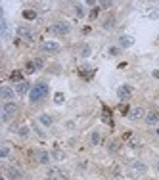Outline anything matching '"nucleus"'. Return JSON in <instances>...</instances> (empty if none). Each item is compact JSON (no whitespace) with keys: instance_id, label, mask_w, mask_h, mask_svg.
I'll use <instances>...</instances> for the list:
<instances>
[{"instance_id":"obj_17","label":"nucleus","mask_w":159,"mask_h":180,"mask_svg":"<svg viewBox=\"0 0 159 180\" xmlns=\"http://www.w3.org/2000/svg\"><path fill=\"white\" fill-rule=\"evenodd\" d=\"M79 75H81L83 79H86V81H90V79L94 77V69H81V73H79Z\"/></svg>"},{"instance_id":"obj_25","label":"nucleus","mask_w":159,"mask_h":180,"mask_svg":"<svg viewBox=\"0 0 159 180\" xmlns=\"http://www.w3.org/2000/svg\"><path fill=\"white\" fill-rule=\"evenodd\" d=\"M90 52H92V48H90L88 44H84V46H83V50H81V56H83V58H88V56H90Z\"/></svg>"},{"instance_id":"obj_41","label":"nucleus","mask_w":159,"mask_h":180,"mask_svg":"<svg viewBox=\"0 0 159 180\" xmlns=\"http://www.w3.org/2000/svg\"><path fill=\"white\" fill-rule=\"evenodd\" d=\"M155 169H157V173H159V161H157V165H155Z\"/></svg>"},{"instance_id":"obj_33","label":"nucleus","mask_w":159,"mask_h":180,"mask_svg":"<svg viewBox=\"0 0 159 180\" xmlns=\"http://www.w3.org/2000/svg\"><path fill=\"white\" fill-rule=\"evenodd\" d=\"M54 157H56V159H63L65 153H63V151H60V150H56V151H54Z\"/></svg>"},{"instance_id":"obj_40","label":"nucleus","mask_w":159,"mask_h":180,"mask_svg":"<svg viewBox=\"0 0 159 180\" xmlns=\"http://www.w3.org/2000/svg\"><path fill=\"white\" fill-rule=\"evenodd\" d=\"M153 134H155V138H157V140H159V130H155V132H153Z\"/></svg>"},{"instance_id":"obj_1","label":"nucleus","mask_w":159,"mask_h":180,"mask_svg":"<svg viewBox=\"0 0 159 180\" xmlns=\"http://www.w3.org/2000/svg\"><path fill=\"white\" fill-rule=\"evenodd\" d=\"M46 96H48V84L44 83V81L37 83L35 86L31 88V92H29V98H31V102H33V104L42 102V100L46 98Z\"/></svg>"},{"instance_id":"obj_19","label":"nucleus","mask_w":159,"mask_h":180,"mask_svg":"<svg viewBox=\"0 0 159 180\" xmlns=\"http://www.w3.org/2000/svg\"><path fill=\"white\" fill-rule=\"evenodd\" d=\"M113 25H115V17L109 16V17L104 21V29H106V31H109V29H113Z\"/></svg>"},{"instance_id":"obj_13","label":"nucleus","mask_w":159,"mask_h":180,"mask_svg":"<svg viewBox=\"0 0 159 180\" xmlns=\"http://www.w3.org/2000/svg\"><path fill=\"white\" fill-rule=\"evenodd\" d=\"M31 88H33V86H31L27 81H23V83H19V84L16 86V92H17V94H29Z\"/></svg>"},{"instance_id":"obj_28","label":"nucleus","mask_w":159,"mask_h":180,"mask_svg":"<svg viewBox=\"0 0 159 180\" xmlns=\"http://www.w3.org/2000/svg\"><path fill=\"white\" fill-rule=\"evenodd\" d=\"M25 69H27V73H35V71H37V65L33 63V61H27V65H25Z\"/></svg>"},{"instance_id":"obj_5","label":"nucleus","mask_w":159,"mask_h":180,"mask_svg":"<svg viewBox=\"0 0 159 180\" xmlns=\"http://www.w3.org/2000/svg\"><path fill=\"white\" fill-rule=\"evenodd\" d=\"M52 31L56 33V35H67V33L71 31V27H69V23H63V21H61V23H56L52 27Z\"/></svg>"},{"instance_id":"obj_29","label":"nucleus","mask_w":159,"mask_h":180,"mask_svg":"<svg viewBox=\"0 0 159 180\" xmlns=\"http://www.w3.org/2000/svg\"><path fill=\"white\" fill-rule=\"evenodd\" d=\"M63 100H65V96H63L61 92H56V94H54V102H56V104H61Z\"/></svg>"},{"instance_id":"obj_31","label":"nucleus","mask_w":159,"mask_h":180,"mask_svg":"<svg viewBox=\"0 0 159 180\" xmlns=\"http://www.w3.org/2000/svg\"><path fill=\"white\" fill-rule=\"evenodd\" d=\"M19 136H21V138L29 136V127H21V128H19Z\"/></svg>"},{"instance_id":"obj_30","label":"nucleus","mask_w":159,"mask_h":180,"mask_svg":"<svg viewBox=\"0 0 159 180\" xmlns=\"http://www.w3.org/2000/svg\"><path fill=\"white\" fill-rule=\"evenodd\" d=\"M90 142H92L94 146H98V144H100V134H98V132H92V136H90Z\"/></svg>"},{"instance_id":"obj_38","label":"nucleus","mask_w":159,"mask_h":180,"mask_svg":"<svg viewBox=\"0 0 159 180\" xmlns=\"http://www.w3.org/2000/svg\"><path fill=\"white\" fill-rule=\"evenodd\" d=\"M109 54H111V56H117V54H119V50H117V48H111V50H109Z\"/></svg>"},{"instance_id":"obj_16","label":"nucleus","mask_w":159,"mask_h":180,"mask_svg":"<svg viewBox=\"0 0 159 180\" xmlns=\"http://www.w3.org/2000/svg\"><path fill=\"white\" fill-rule=\"evenodd\" d=\"M65 174H61L58 169H50L48 171V180H58V178H63Z\"/></svg>"},{"instance_id":"obj_3","label":"nucleus","mask_w":159,"mask_h":180,"mask_svg":"<svg viewBox=\"0 0 159 180\" xmlns=\"http://www.w3.org/2000/svg\"><path fill=\"white\" fill-rule=\"evenodd\" d=\"M0 98H2L4 102H12V100L16 98V90H14V88H8V86H4L2 90H0Z\"/></svg>"},{"instance_id":"obj_7","label":"nucleus","mask_w":159,"mask_h":180,"mask_svg":"<svg viewBox=\"0 0 159 180\" xmlns=\"http://www.w3.org/2000/svg\"><path fill=\"white\" fill-rule=\"evenodd\" d=\"M35 157H37V161H39L40 165H48V163H50V155H48L46 150H39Z\"/></svg>"},{"instance_id":"obj_21","label":"nucleus","mask_w":159,"mask_h":180,"mask_svg":"<svg viewBox=\"0 0 159 180\" xmlns=\"http://www.w3.org/2000/svg\"><path fill=\"white\" fill-rule=\"evenodd\" d=\"M104 123H107V125H113V121H111V113H109V109L107 107H104Z\"/></svg>"},{"instance_id":"obj_23","label":"nucleus","mask_w":159,"mask_h":180,"mask_svg":"<svg viewBox=\"0 0 159 180\" xmlns=\"http://www.w3.org/2000/svg\"><path fill=\"white\" fill-rule=\"evenodd\" d=\"M129 146H130L132 150H136V148H140V146H142V142H140L138 138H134V136H132V138L129 140Z\"/></svg>"},{"instance_id":"obj_36","label":"nucleus","mask_w":159,"mask_h":180,"mask_svg":"<svg viewBox=\"0 0 159 180\" xmlns=\"http://www.w3.org/2000/svg\"><path fill=\"white\" fill-rule=\"evenodd\" d=\"M123 138H125V140H130V138H132V132H130V130H127V132L123 134Z\"/></svg>"},{"instance_id":"obj_6","label":"nucleus","mask_w":159,"mask_h":180,"mask_svg":"<svg viewBox=\"0 0 159 180\" xmlns=\"http://www.w3.org/2000/svg\"><path fill=\"white\" fill-rule=\"evenodd\" d=\"M6 176H8L10 180H21V178H23L21 171H17L16 167H8V169H6Z\"/></svg>"},{"instance_id":"obj_24","label":"nucleus","mask_w":159,"mask_h":180,"mask_svg":"<svg viewBox=\"0 0 159 180\" xmlns=\"http://www.w3.org/2000/svg\"><path fill=\"white\" fill-rule=\"evenodd\" d=\"M107 150H109V153H117V151H119L117 142H109V144H107Z\"/></svg>"},{"instance_id":"obj_12","label":"nucleus","mask_w":159,"mask_h":180,"mask_svg":"<svg viewBox=\"0 0 159 180\" xmlns=\"http://www.w3.org/2000/svg\"><path fill=\"white\" fill-rule=\"evenodd\" d=\"M146 115V111L142 109V107H134L130 113H129V119H132V121H138V119H142Z\"/></svg>"},{"instance_id":"obj_4","label":"nucleus","mask_w":159,"mask_h":180,"mask_svg":"<svg viewBox=\"0 0 159 180\" xmlns=\"http://www.w3.org/2000/svg\"><path fill=\"white\" fill-rule=\"evenodd\" d=\"M17 35H19V37H23V38H27L29 42L35 38V35H33V29H31V27H25V25L17 27Z\"/></svg>"},{"instance_id":"obj_22","label":"nucleus","mask_w":159,"mask_h":180,"mask_svg":"<svg viewBox=\"0 0 159 180\" xmlns=\"http://www.w3.org/2000/svg\"><path fill=\"white\" fill-rule=\"evenodd\" d=\"M23 17L25 19H35L37 17V12H35V10H23Z\"/></svg>"},{"instance_id":"obj_9","label":"nucleus","mask_w":159,"mask_h":180,"mask_svg":"<svg viewBox=\"0 0 159 180\" xmlns=\"http://www.w3.org/2000/svg\"><path fill=\"white\" fill-rule=\"evenodd\" d=\"M146 123H148L150 127L159 125V113H157V111H150V113L146 115Z\"/></svg>"},{"instance_id":"obj_27","label":"nucleus","mask_w":159,"mask_h":180,"mask_svg":"<svg viewBox=\"0 0 159 180\" xmlns=\"http://www.w3.org/2000/svg\"><path fill=\"white\" fill-rule=\"evenodd\" d=\"M10 155V146H2V148H0V157H8Z\"/></svg>"},{"instance_id":"obj_26","label":"nucleus","mask_w":159,"mask_h":180,"mask_svg":"<svg viewBox=\"0 0 159 180\" xmlns=\"http://www.w3.org/2000/svg\"><path fill=\"white\" fill-rule=\"evenodd\" d=\"M75 14H77V17H84V8L81 4H77L75 6Z\"/></svg>"},{"instance_id":"obj_2","label":"nucleus","mask_w":159,"mask_h":180,"mask_svg":"<svg viewBox=\"0 0 159 180\" xmlns=\"http://www.w3.org/2000/svg\"><path fill=\"white\" fill-rule=\"evenodd\" d=\"M16 111H17V106L14 102H4L2 104V121L4 123H10V121H12V117L16 115Z\"/></svg>"},{"instance_id":"obj_20","label":"nucleus","mask_w":159,"mask_h":180,"mask_svg":"<svg viewBox=\"0 0 159 180\" xmlns=\"http://www.w3.org/2000/svg\"><path fill=\"white\" fill-rule=\"evenodd\" d=\"M39 121L42 123L44 127H50V125H52V117H50V115H46V113H44V115H40V117H39Z\"/></svg>"},{"instance_id":"obj_10","label":"nucleus","mask_w":159,"mask_h":180,"mask_svg":"<svg viewBox=\"0 0 159 180\" xmlns=\"http://www.w3.org/2000/svg\"><path fill=\"white\" fill-rule=\"evenodd\" d=\"M130 94H132V88H130V86H127V84L121 86V88L117 90V96H119L121 100H129V98H130Z\"/></svg>"},{"instance_id":"obj_37","label":"nucleus","mask_w":159,"mask_h":180,"mask_svg":"<svg viewBox=\"0 0 159 180\" xmlns=\"http://www.w3.org/2000/svg\"><path fill=\"white\" fill-rule=\"evenodd\" d=\"M35 65H37V69H40V67H42L44 63H42V60H37V61H35Z\"/></svg>"},{"instance_id":"obj_15","label":"nucleus","mask_w":159,"mask_h":180,"mask_svg":"<svg viewBox=\"0 0 159 180\" xmlns=\"http://www.w3.org/2000/svg\"><path fill=\"white\" fill-rule=\"evenodd\" d=\"M119 44H121L123 48H130L132 44H134V38L132 37H121L119 38Z\"/></svg>"},{"instance_id":"obj_11","label":"nucleus","mask_w":159,"mask_h":180,"mask_svg":"<svg viewBox=\"0 0 159 180\" xmlns=\"http://www.w3.org/2000/svg\"><path fill=\"white\" fill-rule=\"evenodd\" d=\"M42 50L44 52H60V44L54 42V40H48V42L42 44Z\"/></svg>"},{"instance_id":"obj_8","label":"nucleus","mask_w":159,"mask_h":180,"mask_svg":"<svg viewBox=\"0 0 159 180\" xmlns=\"http://www.w3.org/2000/svg\"><path fill=\"white\" fill-rule=\"evenodd\" d=\"M0 35H2V38L10 37V25H8V19L4 16H2V19H0Z\"/></svg>"},{"instance_id":"obj_35","label":"nucleus","mask_w":159,"mask_h":180,"mask_svg":"<svg viewBox=\"0 0 159 180\" xmlns=\"http://www.w3.org/2000/svg\"><path fill=\"white\" fill-rule=\"evenodd\" d=\"M98 14H100V8H94L92 12H90V17H92V19H96V17H98Z\"/></svg>"},{"instance_id":"obj_34","label":"nucleus","mask_w":159,"mask_h":180,"mask_svg":"<svg viewBox=\"0 0 159 180\" xmlns=\"http://www.w3.org/2000/svg\"><path fill=\"white\" fill-rule=\"evenodd\" d=\"M33 128H35V130H37V134H39V136H40V138H44V132H42V130L39 128V125H37V123H33Z\"/></svg>"},{"instance_id":"obj_32","label":"nucleus","mask_w":159,"mask_h":180,"mask_svg":"<svg viewBox=\"0 0 159 180\" xmlns=\"http://www.w3.org/2000/svg\"><path fill=\"white\" fill-rule=\"evenodd\" d=\"M119 109H121V113H123V115L130 113V111H129V104H121V107H119Z\"/></svg>"},{"instance_id":"obj_18","label":"nucleus","mask_w":159,"mask_h":180,"mask_svg":"<svg viewBox=\"0 0 159 180\" xmlns=\"http://www.w3.org/2000/svg\"><path fill=\"white\" fill-rule=\"evenodd\" d=\"M21 79H23V75H21V71H14V73H10V81H16V83L19 84V83H23V81H21Z\"/></svg>"},{"instance_id":"obj_14","label":"nucleus","mask_w":159,"mask_h":180,"mask_svg":"<svg viewBox=\"0 0 159 180\" xmlns=\"http://www.w3.org/2000/svg\"><path fill=\"white\" fill-rule=\"evenodd\" d=\"M130 173H132L134 176H136V174H144V173H146V165H144V163H132Z\"/></svg>"},{"instance_id":"obj_39","label":"nucleus","mask_w":159,"mask_h":180,"mask_svg":"<svg viewBox=\"0 0 159 180\" xmlns=\"http://www.w3.org/2000/svg\"><path fill=\"white\" fill-rule=\"evenodd\" d=\"M100 6H102V8H109V6H111V2H102Z\"/></svg>"}]
</instances>
